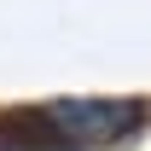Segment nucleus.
<instances>
[{
    "label": "nucleus",
    "mask_w": 151,
    "mask_h": 151,
    "mask_svg": "<svg viewBox=\"0 0 151 151\" xmlns=\"http://www.w3.org/2000/svg\"><path fill=\"white\" fill-rule=\"evenodd\" d=\"M139 105L134 99H58L52 111L41 116L52 134H64L70 145H111L116 134L139 128Z\"/></svg>",
    "instance_id": "obj_1"
}]
</instances>
